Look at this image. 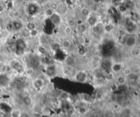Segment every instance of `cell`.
Segmentation results:
<instances>
[{"mask_svg":"<svg viewBox=\"0 0 140 117\" xmlns=\"http://www.w3.org/2000/svg\"><path fill=\"white\" fill-rule=\"evenodd\" d=\"M40 64V60L37 55H31L29 58V63L28 67H31L36 70V68Z\"/></svg>","mask_w":140,"mask_h":117,"instance_id":"ba28073f","label":"cell"},{"mask_svg":"<svg viewBox=\"0 0 140 117\" xmlns=\"http://www.w3.org/2000/svg\"><path fill=\"white\" fill-rule=\"evenodd\" d=\"M80 14L83 17H84L85 19H88L90 16V14H92V12L90 10V9L88 8V7H82L80 9Z\"/></svg>","mask_w":140,"mask_h":117,"instance_id":"ffe728a7","label":"cell"},{"mask_svg":"<svg viewBox=\"0 0 140 117\" xmlns=\"http://www.w3.org/2000/svg\"><path fill=\"white\" fill-rule=\"evenodd\" d=\"M124 31L126 32V34L127 35H134V34L135 33V29L133 25L127 26L126 28L124 29Z\"/></svg>","mask_w":140,"mask_h":117,"instance_id":"4316f807","label":"cell"},{"mask_svg":"<svg viewBox=\"0 0 140 117\" xmlns=\"http://www.w3.org/2000/svg\"><path fill=\"white\" fill-rule=\"evenodd\" d=\"M49 8H51V9H53L54 11H57V9L59 8V5L57 3V2H51V4H50V6H49Z\"/></svg>","mask_w":140,"mask_h":117,"instance_id":"d6a6232c","label":"cell"},{"mask_svg":"<svg viewBox=\"0 0 140 117\" xmlns=\"http://www.w3.org/2000/svg\"><path fill=\"white\" fill-rule=\"evenodd\" d=\"M110 69L111 71H112L115 74H116V73H119L120 72H122V69H124V65L122 63L116 62L112 63L111 64Z\"/></svg>","mask_w":140,"mask_h":117,"instance_id":"8fae6325","label":"cell"},{"mask_svg":"<svg viewBox=\"0 0 140 117\" xmlns=\"http://www.w3.org/2000/svg\"><path fill=\"white\" fill-rule=\"evenodd\" d=\"M38 41L39 42V45L41 46H46L49 44V37L47 36L46 34L41 33L39 34L38 36Z\"/></svg>","mask_w":140,"mask_h":117,"instance_id":"30bf717a","label":"cell"},{"mask_svg":"<svg viewBox=\"0 0 140 117\" xmlns=\"http://www.w3.org/2000/svg\"><path fill=\"white\" fill-rule=\"evenodd\" d=\"M92 32L95 35H101L105 31V25L101 22H98L91 27Z\"/></svg>","mask_w":140,"mask_h":117,"instance_id":"5b68a950","label":"cell"},{"mask_svg":"<svg viewBox=\"0 0 140 117\" xmlns=\"http://www.w3.org/2000/svg\"><path fill=\"white\" fill-rule=\"evenodd\" d=\"M36 73V70L31 67H27L25 70V75L26 77H32Z\"/></svg>","mask_w":140,"mask_h":117,"instance_id":"44dd1931","label":"cell"},{"mask_svg":"<svg viewBox=\"0 0 140 117\" xmlns=\"http://www.w3.org/2000/svg\"><path fill=\"white\" fill-rule=\"evenodd\" d=\"M77 30L79 32V33L81 34H84L86 33L87 30H88V25L86 24V23H79L77 26H76Z\"/></svg>","mask_w":140,"mask_h":117,"instance_id":"d6986e66","label":"cell"},{"mask_svg":"<svg viewBox=\"0 0 140 117\" xmlns=\"http://www.w3.org/2000/svg\"><path fill=\"white\" fill-rule=\"evenodd\" d=\"M10 84V79L6 73H0V86L2 88H7Z\"/></svg>","mask_w":140,"mask_h":117,"instance_id":"8992f818","label":"cell"},{"mask_svg":"<svg viewBox=\"0 0 140 117\" xmlns=\"http://www.w3.org/2000/svg\"><path fill=\"white\" fill-rule=\"evenodd\" d=\"M45 73L47 77H53L57 75L58 72V69L55 64H47L45 67Z\"/></svg>","mask_w":140,"mask_h":117,"instance_id":"277c9868","label":"cell"},{"mask_svg":"<svg viewBox=\"0 0 140 117\" xmlns=\"http://www.w3.org/2000/svg\"><path fill=\"white\" fill-rule=\"evenodd\" d=\"M73 32V28H70V27H69L68 25H66V26H65L64 28V33L66 34V35H71Z\"/></svg>","mask_w":140,"mask_h":117,"instance_id":"1f68e13d","label":"cell"},{"mask_svg":"<svg viewBox=\"0 0 140 117\" xmlns=\"http://www.w3.org/2000/svg\"><path fill=\"white\" fill-rule=\"evenodd\" d=\"M24 28L28 29L29 31H31V30H33L34 29H36L37 25L34 23V21H27L25 23H24Z\"/></svg>","mask_w":140,"mask_h":117,"instance_id":"603a6c76","label":"cell"},{"mask_svg":"<svg viewBox=\"0 0 140 117\" xmlns=\"http://www.w3.org/2000/svg\"><path fill=\"white\" fill-rule=\"evenodd\" d=\"M132 73H133V72H132L131 67H124V69L122 71V74L124 75V76H126L127 77L130 76Z\"/></svg>","mask_w":140,"mask_h":117,"instance_id":"f1b7e54d","label":"cell"},{"mask_svg":"<svg viewBox=\"0 0 140 117\" xmlns=\"http://www.w3.org/2000/svg\"><path fill=\"white\" fill-rule=\"evenodd\" d=\"M6 29H7V31L9 32H11L14 31L13 22H10V23H8V25L6 26Z\"/></svg>","mask_w":140,"mask_h":117,"instance_id":"836d02e7","label":"cell"},{"mask_svg":"<svg viewBox=\"0 0 140 117\" xmlns=\"http://www.w3.org/2000/svg\"><path fill=\"white\" fill-rule=\"evenodd\" d=\"M102 117H114L115 116V112L114 108H107L102 111Z\"/></svg>","mask_w":140,"mask_h":117,"instance_id":"9a60e30c","label":"cell"},{"mask_svg":"<svg viewBox=\"0 0 140 117\" xmlns=\"http://www.w3.org/2000/svg\"><path fill=\"white\" fill-rule=\"evenodd\" d=\"M73 81L81 83V84H85L89 81V75L88 74L87 71L85 70H76L75 74L72 77Z\"/></svg>","mask_w":140,"mask_h":117,"instance_id":"6da1fadb","label":"cell"},{"mask_svg":"<svg viewBox=\"0 0 140 117\" xmlns=\"http://www.w3.org/2000/svg\"><path fill=\"white\" fill-rule=\"evenodd\" d=\"M34 103L33 95L30 94H24L21 97V105L23 108L27 110H30Z\"/></svg>","mask_w":140,"mask_h":117,"instance_id":"7a4b0ae2","label":"cell"},{"mask_svg":"<svg viewBox=\"0 0 140 117\" xmlns=\"http://www.w3.org/2000/svg\"><path fill=\"white\" fill-rule=\"evenodd\" d=\"M13 25V29L14 32H19L23 28H24V23H23L20 20H19L18 19H14V21H12Z\"/></svg>","mask_w":140,"mask_h":117,"instance_id":"4fadbf2b","label":"cell"},{"mask_svg":"<svg viewBox=\"0 0 140 117\" xmlns=\"http://www.w3.org/2000/svg\"><path fill=\"white\" fill-rule=\"evenodd\" d=\"M138 34H139V35H140V29H139V32H138Z\"/></svg>","mask_w":140,"mask_h":117,"instance_id":"8d00e7d4","label":"cell"},{"mask_svg":"<svg viewBox=\"0 0 140 117\" xmlns=\"http://www.w3.org/2000/svg\"><path fill=\"white\" fill-rule=\"evenodd\" d=\"M127 81V77L126 76H124L122 74H120L115 76L114 82L118 86H123V85H126Z\"/></svg>","mask_w":140,"mask_h":117,"instance_id":"7c38bea8","label":"cell"},{"mask_svg":"<svg viewBox=\"0 0 140 117\" xmlns=\"http://www.w3.org/2000/svg\"><path fill=\"white\" fill-rule=\"evenodd\" d=\"M32 87L36 92H42L43 90L46 86L45 80L40 77H36L31 82Z\"/></svg>","mask_w":140,"mask_h":117,"instance_id":"3957f363","label":"cell"},{"mask_svg":"<svg viewBox=\"0 0 140 117\" xmlns=\"http://www.w3.org/2000/svg\"></svg>","mask_w":140,"mask_h":117,"instance_id":"b9f144b4","label":"cell"},{"mask_svg":"<svg viewBox=\"0 0 140 117\" xmlns=\"http://www.w3.org/2000/svg\"><path fill=\"white\" fill-rule=\"evenodd\" d=\"M9 66L11 68L12 70L16 71H19L21 69H22L23 68V64L21 62V61H19L17 60H12L10 62H9Z\"/></svg>","mask_w":140,"mask_h":117,"instance_id":"9c48e42d","label":"cell"},{"mask_svg":"<svg viewBox=\"0 0 140 117\" xmlns=\"http://www.w3.org/2000/svg\"><path fill=\"white\" fill-rule=\"evenodd\" d=\"M137 39L134 35H128L126 37L124 45L128 48H133L137 44Z\"/></svg>","mask_w":140,"mask_h":117,"instance_id":"52a82bcc","label":"cell"},{"mask_svg":"<svg viewBox=\"0 0 140 117\" xmlns=\"http://www.w3.org/2000/svg\"><path fill=\"white\" fill-rule=\"evenodd\" d=\"M4 2H8V1H9V0H2Z\"/></svg>","mask_w":140,"mask_h":117,"instance_id":"d590c367","label":"cell"},{"mask_svg":"<svg viewBox=\"0 0 140 117\" xmlns=\"http://www.w3.org/2000/svg\"><path fill=\"white\" fill-rule=\"evenodd\" d=\"M30 38H38L40 32H39V30L36 28V29H34L33 30L30 31Z\"/></svg>","mask_w":140,"mask_h":117,"instance_id":"4dcf8cb0","label":"cell"},{"mask_svg":"<svg viewBox=\"0 0 140 117\" xmlns=\"http://www.w3.org/2000/svg\"><path fill=\"white\" fill-rule=\"evenodd\" d=\"M85 1H91V0H85Z\"/></svg>","mask_w":140,"mask_h":117,"instance_id":"74e56055","label":"cell"},{"mask_svg":"<svg viewBox=\"0 0 140 117\" xmlns=\"http://www.w3.org/2000/svg\"><path fill=\"white\" fill-rule=\"evenodd\" d=\"M0 101H1V98H0Z\"/></svg>","mask_w":140,"mask_h":117,"instance_id":"60d3db41","label":"cell"},{"mask_svg":"<svg viewBox=\"0 0 140 117\" xmlns=\"http://www.w3.org/2000/svg\"><path fill=\"white\" fill-rule=\"evenodd\" d=\"M22 112L23 111L21 109H14L10 112V117H20V116L21 115Z\"/></svg>","mask_w":140,"mask_h":117,"instance_id":"484cf974","label":"cell"},{"mask_svg":"<svg viewBox=\"0 0 140 117\" xmlns=\"http://www.w3.org/2000/svg\"><path fill=\"white\" fill-rule=\"evenodd\" d=\"M115 74L111 71L109 72H108V73H107L104 76V79L107 82V84L114 83L115 81Z\"/></svg>","mask_w":140,"mask_h":117,"instance_id":"2e32d148","label":"cell"},{"mask_svg":"<svg viewBox=\"0 0 140 117\" xmlns=\"http://www.w3.org/2000/svg\"><path fill=\"white\" fill-rule=\"evenodd\" d=\"M29 58L30 56H28L25 54H23L21 55V62L23 64V66H27L28 67V63H29Z\"/></svg>","mask_w":140,"mask_h":117,"instance_id":"d4e9b609","label":"cell"},{"mask_svg":"<svg viewBox=\"0 0 140 117\" xmlns=\"http://www.w3.org/2000/svg\"><path fill=\"white\" fill-rule=\"evenodd\" d=\"M114 117H118L117 115H115V116H114Z\"/></svg>","mask_w":140,"mask_h":117,"instance_id":"f35d334b","label":"cell"},{"mask_svg":"<svg viewBox=\"0 0 140 117\" xmlns=\"http://www.w3.org/2000/svg\"><path fill=\"white\" fill-rule=\"evenodd\" d=\"M66 25H68V26L74 29L75 28H76V26H77V20L73 17H70V18L67 19V20H66Z\"/></svg>","mask_w":140,"mask_h":117,"instance_id":"7402d4cb","label":"cell"},{"mask_svg":"<svg viewBox=\"0 0 140 117\" xmlns=\"http://www.w3.org/2000/svg\"><path fill=\"white\" fill-rule=\"evenodd\" d=\"M55 13V11H54L53 9H51V8H47L44 11V15L47 18H49L50 19L54 14Z\"/></svg>","mask_w":140,"mask_h":117,"instance_id":"83f0119b","label":"cell"},{"mask_svg":"<svg viewBox=\"0 0 140 117\" xmlns=\"http://www.w3.org/2000/svg\"><path fill=\"white\" fill-rule=\"evenodd\" d=\"M58 99L61 101H67L70 99V95L66 91H61L59 92Z\"/></svg>","mask_w":140,"mask_h":117,"instance_id":"ac0fdd59","label":"cell"},{"mask_svg":"<svg viewBox=\"0 0 140 117\" xmlns=\"http://www.w3.org/2000/svg\"><path fill=\"white\" fill-rule=\"evenodd\" d=\"M13 1H17V0H13Z\"/></svg>","mask_w":140,"mask_h":117,"instance_id":"ab89813d","label":"cell"},{"mask_svg":"<svg viewBox=\"0 0 140 117\" xmlns=\"http://www.w3.org/2000/svg\"><path fill=\"white\" fill-rule=\"evenodd\" d=\"M19 34L21 35V37L22 38H24V39H27V38H30V31L28 29H27L25 28H23V29L19 32Z\"/></svg>","mask_w":140,"mask_h":117,"instance_id":"cb8c5ba5","label":"cell"},{"mask_svg":"<svg viewBox=\"0 0 140 117\" xmlns=\"http://www.w3.org/2000/svg\"><path fill=\"white\" fill-rule=\"evenodd\" d=\"M76 64V58H75L74 56H72V55H68V56H67V57L66 58V60H65V65L69 66V67H75V68Z\"/></svg>","mask_w":140,"mask_h":117,"instance_id":"5bb4252c","label":"cell"},{"mask_svg":"<svg viewBox=\"0 0 140 117\" xmlns=\"http://www.w3.org/2000/svg\"><path fill=\"white\" fill-rule=\"evenodd\" d=\"M106 0H99V3H105Z\"/></svg>","mask_w":140,"mask_h":117,"instance_id":"e575fe53","label":"cell"},{"mask_svg":"<svg viewBox=\"0 0 140 117\" xmlns=\"http://www.w3.org/2000/svg\"><path fill=\"white\" fill-rule=\"evenodd\" d=\"M72 42L70 39H64L62 41L61 43V47L63 48L65 50H70L72 46Z\"/></svg>","mask_w":140,"mask_h":117,"instance_id":"e0dca14e","label":"cell"},{"mask_svg":"<svg viewBox=\"0 0 140 117\" xmlns=\"http://www.w3.org/2000/svg\"><path fill=\"white\" fill-rule=\"evenodd\" d=\"M92 42V39L89 36H85L83 39V45L84 46H89Z\"/></svg>","mask_w":140,"mask_h":117,"instance_id":"f546056e","label":"cell"}]
</instances>
